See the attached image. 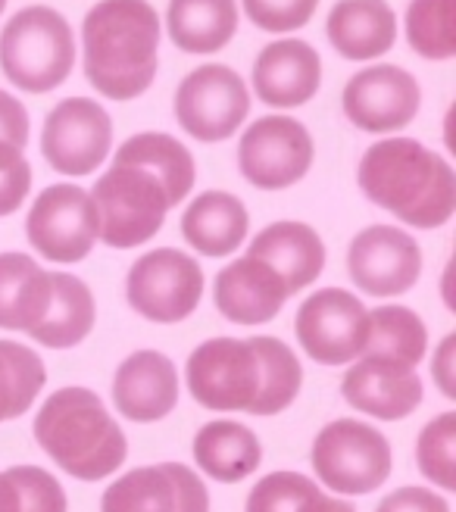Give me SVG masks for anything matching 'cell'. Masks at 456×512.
<instances>
[{
	"instance_id": "obj_36",
	"label": "cell",
	"mask_w": 456,
	"mask_h": 512,
	"mask_svg": "<svg viewBox=\"0 0 456 512\" xmlns=\"http://www.w3.org/2000/svg\"><path fill=\"white\" fill-rule=\"evenodd\" d=\"M32 191V166L19 147L0 141V216L16 213Z\"/></svg>"
},
{
	"instance_id": "obj_29",
	"label": "cell",
	"mask_w": 456,
	"mask_h": 512,
	"mask_svg": "<svg viewBox=\"0 0 456 512\" xmlns=\"http://www.w3.org/2000/svg\"><path fill=\"white\" fill-rule=\"evenodd\" d=\"M428 353V328L407 306H378L369 313L366 353L372 360L416 369Z\"/></svg>"
},
{
	"instance_id": "obj_7",
	"label": "cell",
	"mask_w": 456,
	"mask_h": 512,
	"mask_svg": "<svg viewBox=\"0 0 456 512\" xmlns=\"http://www.w3.org/2000/svg\"><path fill=\"white\" fill-rule=\"evenodd\" d=\"M310 463L316 478L332 491L363 497L391 478L394 453L391 441L375 425L360 419H335L316 434Z\"/></svg>"
},
{
	"instance_id": "obj_38",
	"label": "cell",
	"mask_w": 456,
	"mask_h": 512,
	"mask_svg": "<svg viewBox=\"0 0 456 512\" xmlns=\"http://www.w3.org/2000/svg\"><path fill=\"white\" fill-rule=\"evenodd\" d=\"M0 141L19 150L29 144V113L7 91H0Z\"/></svg>"
},
{
	"instance_id": "obj_40",
	"label": "cell",
	"mask_w": 456,
	"mask_h": 512,
	"mask_svg": "<svg viewBox=\"0 0 456 512\" xmlns=\"http://www.w3.org/2000/svg\"><path fill=\"white\" fill-rule=\"evenodd\" d=\"M0 512H22L19 488L7 472H0Z\"/></svg>"
},
{
	"instance_id": "obj_34",
	"label": "cell",
	"mask_w": 456,
	"mask_h": 512,
	"mask_svg": "<svg viewBox=\"0 0 456 512\" xmlns=\"http://www.w3.org/2000/svg\"><path fill=\"white\" fill-rule=\"evenodd\" d=\"M241 4H244L247 19L257 25V29L285 35V32L303 29V25L313 19L319 0H241Z\"/></svg>"
},
{
	"instance_id": "obj_27",
	"label": "cell",
	"mask_w": 456,
	"mask_h": 512,
	"mask_svg": "<svg viewBox=\"0 0 456 512\" xmlns=\"http://www.w3.org/2000/svg\"><path fill=\"white\" fill-rule=\"evenodd\" d=\"M166 25L185 54H216L238 32L235 0H169Z\"/></svg>"
},
{
	"instance_id": "obj_32",
	"label": "cell",
	"mask_w": 456,
	"mask_h": 512,
	"mask_svg": "<svg viewBox=\"0 0 456 512\" xmlns=\"http://www.w3.org/2000/svg\"><path fill=\"white\" fill-rule=\"evenodd\" d=\"M407 41L425 60L456 57V0H410Z\"/></svg>"
},
{
	"instance_id": "obj_19",
	"label": "cell",
	"mask_w": 456,
	"mask_h": 512,
	"mask_svg": "<svg viewBox=\"0 0 456 512\" xmlns=\"http://www.w3.org/2000/svg\"><path fill=\"white\" fill-rule=\"evenodd\" d=\"M341 394L360 413L382 422H397L416 413L425 388L416 369H403L394 363L372 360V356H360V363H353L347 369L341 381Z\"/></svg>"
},
{
	"instance_id": "obj_28",
	"label": "cell",
	"mask_w": 456,
	"mask_h": 512,
	"mask_svg": "<svg viewBox=\"0 0 456 512\" xmlns=\"http://www.w3.org/2000/svg\"><path fill=\"white\" fill-rule=\"evenodd\" d=\"M113 163H129V166L147 169L166 188L172 207H179V203L191 194L194 175H197L194 172L191 150L179 138H172L166 132H141V135H132L129 141H125L116 150Z\"/></svg>"
},
{
	"instance_id": "obj_41",
	"label": "cell",
	"mask_w": 456,
	"mask_h": 512,
	"mask_svg": "<svg viewBox=\"0 0 456 512\" xmlns=\"http://www.w3.org/2000/svg\"><path fill=\"white\" fill-rule=\"evenodd\" d=\"M7 10V0H0V13H4Z\"/></svg>"
},
{
	"instance_id": "obj_9",
	"label": "cell",
	"mask_w": 456,
	"mask_h": 512,
	"mask_svg": "<svg viewBox=\"0 0 456 512\" xmlns=\"http://www.w3.org/2000/svg\"><path fill=\"white\" fill-rule=\"evenodd\" d=\"M303 353L319 366H347L360 360L369 341V310L344 288L313 291L294 319Z\"/></svg>"
},
{
	"instance_id": "obj_31",
	"label": "cell",
	"mask_w": 456,
	"mask_h": 512,
	"mask_svg": "<svg viewBox=\"0 0 456 512\" xmlns=\"http://www.w3.org/2000/svg\"><path fill=\"white\" fill-rule=\"evenodd\" d=\"M47 369L41 356L19 341H0V422L25 416L44 391Z\"/></svg>"
},
{
	"instance_id": "obj_24",
	"label": "cell",
	"mask_w": 456,
	"mask_h": 512,
	"mask_svg": "<svg viewBox=\"0 0 456 512\" xmlns=\"http://www.w3.org/2000/svg\"><path fill=\"white\" fill-rule=\"evenodd\" d=\"M50 272L29 253H0V328L25 331L41 325L50 310Z\"/></svg>"
},
{
	"instance_id": "obj_33",
	"label": "cell",
	"mask_w": 456,
	"mask_h": 512,
	"mask_svg": "<svg viewBox=\"0 0 456 512\" xmlns=\"http://www.w3.org/2000/svg\"><path fill=\"white\" fill-rule=\"evenodd\" d=\"M419 472L444 491H456V413H441L419 431Z\"/></svg>"
},
{
	"instance_id": "obj_35",
	"label": "cell",
	"mask_w": 456,
	"mask_h": 512,
	"mask_svg": "<svg viewBox=\"0 0 456 512\" xmlns=\"http://www.w3.org/2000/svg\"><path fill=\"white\" fill-rule=\"evenodd\" d=\"M7 475L16 481L22 512H66V491L63 484L41 466H13Z\"/></svg>"
},
{
	"instance_id": "obj_18",
	"label": "cell",
	"mask_w": 456,
	"mask_h": 512,
	"mask_svg": "<svg viewBox=\"0 0 456 512\" xmlns=\"http://www.w3.org/2000/svg\"><path fill=\"white\" fill-rule=\"evenodd\" d=\"M113 403L132 422H160L179 403V372L160 350H138L113 375Z\"/></svg>"
},
{
	"instance_id": "obj_4",
	"label": "cell",
	"mask_w": 456,
	"mask_h": 512,
	"mask_svg": "<svg viewBox=\"0 0 456 512\" xmlns=\"http://www.w3.org/2000/svg\"><path fill=\"white\" fill-rule=\"evenodd\" d=\"M35 441L54 463L79 481H104L125 456L129 441L104 400L88 388L54 391L35 416Z\"/></svg>"
},
{
	"instance_id": "obj_6",
	"label": "cell",
	"mask_w": 456,
	"mask_h": 512,
	"mask_svg": "<svg viewBox=\"0 0 456 512\" xmlns=\"http://www.w3.org/2000/svg\"><path fill=\"white\" fill-rule=\"evenodd\" d=\"M97 210V241L113 250H132L154 238L172 210L166 188L141 166L113 163L91 188Z\"/></svg>"
},
{
	"instance_id": "obj_11",
	"label": "cell",
	"mask_w": 456,
	"mask_h": 512,
	"mask_svg": "<svg viewBox=\"0 0 456 512\" xmlns=\"http://www.w3.org/2000/svg\"><path fill=\"white\" fill-rule=\"evenodd\" d=\"M316 157L307 125L291 116H260L238 144V169L253 188L282 191L310 172Z\"/></svg>"
},
{
	"instance_id": "obj_13",
	"label": "cell",
	"mask_w": 456,
	"mask_h": 512,
	"mask_svg": "<svg viewBox=\"0 0 456 512\" xmlns=\"http://www.w3.org/2000/svg\"><path fill=\"white\" fill-rule=\"evenodd\" d=\"M110 147L113 119L91 97H66L44 119L41 153L63 175H91L107 163Z\"/></svg>"
},
{
	"instance_id": "obj_8",
	"label": "cell",
	"mask_w": 456,
	"mask_h": 512,
	"mask_svg": "<svg viewBox=\"0 0 456 512\" xmlns=\"http://www.w3.org/2000/svg\"><path fill=\"white\" fill-rule=\"evenodd\" d=\"M200 297H204V269L194 256L175 247H157L144 253L125 275L129 306L138 316L160 325L188 319L197 310Z\"/></svg>"
},
{
	"instance_id": "obj_20",
	"label": "cell",
	"mask_w": 456,
	"mask_h": 512,
	"mask_svg": "<svg viewBox=\"0 0 456 512\" xmlns=\"http://www.w3.org/2000/svg\"><path fill=\"white\" fill-rule=\"evenodd\" d=\"M213 303L235 325H266L282 313L288 291L266 263L244 253L241 260L219 269L213 281Z\"/></svg>"
},
{
	"instance_id": "obj_3",
	"label": "cell",
	"mask_w": 456,
	"mask_h": 512,
	"mask_svg": "<svg viewBox=\"0 0 456 512\" xmlns=\"http://www.w3.org/2000/svg\"><path fill=\"white\" fill-rule=\"evenodd\" d=\"M82 50L97 94L135 100L160 69V16L147 0H100L82 22Z\"/></svg>"
},
{
	"instance_id": "obj_15",
	"label": "cell",
	"mask_w": 456,
	"mask_h": 512,
	"mask_svg": "<svg viewBox=\"0 0 456 512\" xmlns=\"http://www.w3.org/2000/svg\"><path fill=\"white\" fill-rule=\"evenodd\" d=\"M347 272L363 294H407L422 275V247L397 225H369L347 247Z\"/></svg>"
},
{
	"instance_id": "obj_26",
	"label": "cell",
	"mask_w": 456,
	"mask_h": 512,
	"mask_svg": "<svg viewBox=\"0 0 456 512\" xmlns=\"http://www.w3.org/2000/svg\"><path fill=\"white\" fill-rule=\"evenodd\" d=\"M50 288H54L50 310L29 335L50 350H69L91 335L97 322V303L85 281L69 272H50Z\"/></svg>"
},
{
	"instance_id": "obj_16",
	"label": "cell",
	"mask_w": 456,
	"mask_h": 512,
	"mask_svg": "<svg viewBox=\"0 0 456 512\" xmlns=\"http://www.w3.org/2000/svg\"><path fill=\"white\" fill-rule=\"evenodd\" d=\"M100 512H210V494L200 475L182 463L141 466L110 484Z\"/></svg>"
},
{
	"instance_id": "obj_10",
	"label": "cell",
	"mask_w": 456,
	"mask_h": 512,
	"mask_svg": "<svg viewBox=\"0 0 456 512\" xmlns=\"http://www.w3.org/2000/svg\"><path fill=\"white\" fill-rule=\"evenodd\" d=\"M175 122L204 144L232 138L250 113V91L232 66L207 63L188 72L175 91Z\"/></svg>"
},
{
	"instance_id": "obj_22",
	"label": "cell",
	"mask_w": 456,
	"mask_h": 512,
	"mask_svg": "<svg viewBox=\"0 0 456 512\" xmlns=\"http://www.w3.org/2000/svg\"><path fill=\"white\" fill-rule=\"evenodd\" d=\"M325 35L344 60H378L397 41V16L388 0H338L325 19Z\"/></svg>"
},
{
	"instance_id": "obj_17",
	"label": "cell",
	"mask_w": 456,
	"mask_h": 512,
	"mask_svg": "<svg viewBox=\"0 0 456 512\" xmlns=\"http://www.w3.org/2000/svg\"><path fill=\"white\" fill-rule=\"evenodd\" d=\"M322 85V60L316 47L300 38L266 44L253 63V91L269 107L294 110L316 97Z\"/></svg>"
},
{
	"instance_id": "obj_2",
	"label": "cell",
	"mask_w": 456,
	"mask_h": 512,
	"mask_svg": "<svg viewBox=\"0 0 456 512\" xmlns=\"http://www.w3.org/2000/svg\"><path fill=\"white\" fill-rule=\"evenodd\" d=\"M357 182L375 207L432 232L456 213V172L416 138H382L360 160Z\"/></svg>"
},
{
	"instance_id": "obj_21",
	"label": "cell",
	"mask_w": 456,
	"mask_h": 512,
	"mask_svg": "<svg viewBox=\"0 0 456 512\" xmlns=\"http://www.w3.org/2000/svg\"><path fill=\"white\" fill-rule=\"evenodd\" d=\"M247 256L266 263L291 294L303 291L325 269V244L307 222H272L250 241Z\"/></svg>"
},
{
	"instance_id": "obj_1",
	"label": "cell",
	"mask_w": 456,
	"mask_h": 512,
	"mask_svg": "<svg viewBox=\"0 0 456 512\" xmlns=\"http://www.w3.org/2000/svg\"><path fill=\"white\" fill-rule=\"evenodd\" d=\"M185 378L191 397L213 413L275 416L297 400L303 369L278 338H210L188 356Z\"/></svg>"
},
{
	"instance_id": "obj_5",
	"label": "cell",
	"mask_w": 456,
	"mask_h": 512,
	"mask_svg": "<svg viewBox=\"0 0 456 512\" xmlns=\"http://www.w3.org/2000/svg\"><path fill=\"white\" fill-rule=\"evenodd\" d=\"M75 66V35L54 7H25L0 32V72L25 94L60 88Z\"/></svg>"
},
{
	"instance_id": "obj_37",
	"label": "cell",
	"mask_w": 456,
	"mask_h": 512,
	"mask_svg": "<svg viewBox=\"0 0 456 512\" xmlns=\"http://www.w3.org/2000/svg\"><path fill=\"white\" fill-rule=\"evenodd\" d=\"M375 512H450V503L428 488H397L375 506Z\"/></svg>"
},
{
	"instance_id": "obj_14",
	"label": "cell",
	"mask_w": 456,
	"mask_h": 512,
	"mask_svg": "<svg viewBox=\"0 0 456 512\" xmlns=\"http://www.w3.org/2000/svg\"><path fill=\"white\" fill-rule=\"evenodd\" d=\"M422 104L416 75L394 63H378L350 75L344 85V116L369 135H391L407 128Z\"/></svg>"
},
{
	"instance_id": "obj_30",
	"label": "cell",
	"mask_w": 456,
	"mask_h": 512,
	"mask_svg": "<svg viewBox=\"0 0 456 512\" xmlns=\"http://www.w3.org/2000/svg\"><path fill=\"white\" fill-rule=\"evenodd\" d=\"M244 512H357L300 472H269L247 494Z\"/></svg>"
},
{
	"instance_id": "obj_12",
	"label": "cell",
	"mask_w": 456,
	"mask_h": 512,
	"mask_svg": "<svg viewBox=\"0 0 456 512\" xmlns=\"http://www.w3.org/2000/svg\"><path fill=\"white\" fill-rule=\"evenodd\" d=\"M97 232L91 194L79 185L44 188L25 216V238L50 263H82L97 244Z\"/></svg>"
},
{
	"instance_id": "obj_25",
	"label": "cell",
	"mask_w": 456,
	"mask_h": 512,
	"mask_svg": "<svg viewBox=\"0 0 456 512\" xmlns=\"http://www.w3.org/2000/svg\"><path fill=\"white\" fill-rule=\"evenodd\" d=\"M194 459L207 478L235 484L260 469L263 444L247 425L235 419H216L194 434Z\"/></svg>"
},
{
	"instance_id": "obj_23",
	"label": "cell",
	"mask_w": 456,
	"mask_h": 512,
	"mask_svg": "<svg viewBox=\"0 0 456 512\" xmlns=\"http://www.w3.org/2000/svg\"><path fill=\"white\" fill-rule=\"evenodd\" d=\"M250 228V216L244 200L228 191H204L197 194L188 210L182 213V235L185 241L207 260L232 256Z\"/></svg>"
},
{
	"instance_id": "obj_39",
	"label": "cell",
	"mask_w": 456,
	"mask_h": 512,
	"mask_svg": "<svg viewBox=\"0 0 456 512\" xmlns=\"http://www.w3.org/2000/svg\"><path fill=\"white\" fill-rule=\"evenodd\" d=\"M453 353H456V335H447L441 341V347L435 350V360H432V378L441 388L444 397H456V375H453Z\"/></svg>"
}]
</instances>
